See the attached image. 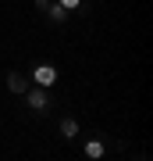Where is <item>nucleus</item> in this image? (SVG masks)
Returning a JSON list of instances; mask_svg holds the SVG:
<instances>
[{
  "label": "nucleus",
  "instance_id": "1",
  "mask_svg": "<svg viewBox=\"0 0 153 161\" xmlns=\"http://www.w3.org/2000/svg\"><path fill=\"white\" fill-rule=\"evenodd\" d=\"M22 97H25V104H28L32 115H50V108H54V97H50L46 86H28Z\"/></svg>",
  "mask_w": 153,
  "mask_h": 161
},
{
  "label": "nucleus",
  "instance_id": "2",
  "mask_svg": "<svg viewBox=\"0 0 153 161\" xmlns=\"http://www.w3.org/2000/svg\"><path fill=\"white\" fill-rule=\"evenodd\" d=\"M57 79H61V72H57L54 64H36V68H32V79H28V82H32V86H46V90H54V86H57Z\"/></svg>",
  "mask_w": 153,
  "mask_h": 161
},
{
  "label": "nucleus",
  "instance_id": "3",
  "mask_svg": "<svg viewBox=\"0 0 153 161\" xmlns=\"http://www.w3.org/2000/svg\"><path fill=\"white\" fill-rule=\"evenodd\" d=\"M82 154L89 158V161H100L103 154H107V140H103V132H96V136H89L82 143Z\"/></svg>",
  "mask_w": 153,
  "mask_h": 161
},
{
  "label": "nucleus",
  "instance_id": "4",
  "mask_svg": "<svg viewBox=\"0 0 153 161\" xmlns=\"http://www.w3.org/2000/svg\"><path fill=\"white\" fill-rule=\"evenodd\" d=\"M57 129H61V140H68V143H75V140H79V118L75 115H64L61 122H57Z\"/></svg>",
  "mask_w": 153,
  "mask_h": 161
},
{
  "label": "nucleus",
  "instance_id": "5",
  "mask_svg": "<svg viewBox=\"0 0 153 161\" xmlns=\"http://www.w3.org/2000/svg\"><path fill=\"white\" fill-rule=\"evenodd\" d=\"M28 86H32V82H28V79H25V75L18 72V68H11V72H7V90H11L14 97H22Z\"/></svg>",
  "mask_w": 153,
  "mask_h": 161
},
{
  "label": "nucleus",
  "instance_id": "6",
  "mask_svg": "<svg viewBox=\"0 0 153 161\" xmlns=\"http://www.w3.org/2000/svg\"><path fill=\"white\" fill-rule=\"evenodd\" d=\"M43 14H50V22H54V25H64V22H68V11L57 4V0H50V4L43 7Z\"/></svg>",
  "mask_w": 153,
  "mask_h": 161
},
{
  "label": "nucleus",
  "instance_id": "7",
  "mask_svg": "<svg viewBox=\"0 0 153 161\" xmlns=\"http://www.w3.org/2000/svg\"><path fill=\"white\" fill-rule=\"evenodd\" d=\"M57 4H61L64 11L71 14V11H82V4H85V0H57Z\"/></svg>",
  "mask_w": 153,
  "mask_h": 161
},
{
  "label": "nucleus",
  "instance_id": "8",
  "mask_svg": "<svg viewBox=\"0 0 153 161\" xmlns=\"http://www.w3.org/2000/svg\"><path fill=\"white\" fill-rule=\"evenodd\" d=\"M32 4H36V11H43V7L50 4V0H32Z\"/></svg>",
  "mask_w": 153,
  "mask_h": 161
}]
</instances>
